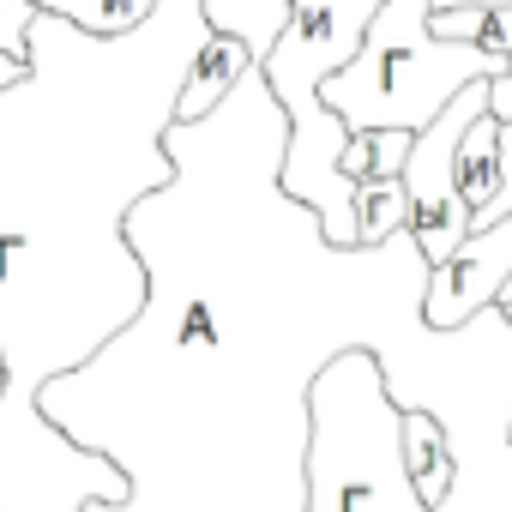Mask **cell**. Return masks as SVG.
<instances>
[{
  "mask_svg": "<svg viewBox=\"0 0 512 512\" xmlns=\"http://www.w3.org/2000/svg\"><path fill=\"white\" fill-rule=\"evenodd\" d=\"M380 7L386 0H290L284 31L260 55V73L290 121L278 187H284V199H296L320 217V235L338 253H356V181L338 169L350 127L320 103V85L362 49Z\"/></svg>",
  "mask_w": 512,
  "mask_h": 512,
  "instance_id": "1",
  "label": "cell"
},
{
  "mask_svg": "<svg viewBox=\"0 0 512 512\" xmlns=\"http://www.w3.org/2000/svg\"><path fill=\"white\" fill-rule=\"evenodd\" d=\"M302 488L308 512H434L410 482L404 398L380 350L344 344L308 380Z\"/></svg>",
  "mask_w": 512,
  "mask_h": 512,
  "instance_id": "2",
  "label": "cell"
},
{
  "mask_svg": "<svg viewBox=\"0 0 512 512\" xmlns=\"http://www.w3.org/2000/svg\"><path fill=\"white\" fill-rule=\"evenodd\" d=\"M434 0H386L374 13L362 49L326 73L320 103L344 121V127H404L422 133L464 85L506 73L500 55L476 49V43H446L428 31Z\"/></svg>",
  "mask_w": 512,
  "mask_h": 512,
  "instance_id": "3",
  "label": "cell"
},
{
  "mask_svg": "<svg viewBox=\"0 0 512 512\" xmlns=\"http://www.w3.org/2000/svg\"><path fill=\"white\" fill-rule=\"evenodd\" d=\"M488 109V79L464 85L410 145V163H404V193H410V253L422 266H440L446 253L470 235V211L458 199V139L464 127Z\"/></svg>",
  "mask_w": 512,
  "mask_h": 512,
  "instance_id": "4",
  "label": "cell"
},
{
  "mask_svg": "<svg viewBox=\"0 0 512 512\" xmlns=\"http://www.w3.org/2000/svg\"><path fill=\"white\" fill-rule=\"evenodd\" d=\"M512 278V211L488 229H470L440 266L422 278V320L434 332H464L476 314H494Z\"/></svg>",
  "mask_w": 512,
  "mask_h": 512,
  "instance_id": "5",
  "label": "cell"
},
{
  "mask_svg": "<svg viewBox=\"0 0 512 512\" xmlns=\"http://www.w3.org/2000/svg\"><path fill=\"white\" fill-rule=\"evenodd\" d=\"M260 61L241 37H229V31H205L199 43H193V55H187V73H181V85H175V109H169V121L175 127H193V121H205L217 103H229L235 97V85H241V73Z\"/></svg>",
  "mask_w": 512,
  "mask_h": 512,
  "instance_id": "6",
  "label": "cell"
},
{
  "mask_svg": "<svg viewBox=\"0 0 512 512\" xmlns=\"http://www.w3.org/2000/svg\"><path fill=\"white\" fill-rule=\"evenodd\" d=\"M404 464H410L416 494L440 512L452 500V488H458V452L446 440V422L428 404H404Z\"/></svg>",
  "mask_w": 512,
  "mask_h": 512,
  "instance_id": "7",
  "label": "cell"
},
{
  "mask_svg": "<svg viewBox=\"0 0 512 512\" xmlns=\"http://www.w3.org/2000/svg\"><path fill=\"white\" fill-rule=\"evenodd\" d=\"M494 193H500V121L482 109V115L464 127V139H458V199H464V211H470V229L488 223Z\"/></svg>",
  "mask_w": 512,
  "mask_h": 512,
  "instance_id": "8",
  "label": "cell"
},
{
  "mask_svg": "<svg viewBox=\"0 0 512 512\" xmlns=\"http://www.w3.org/2000/svg\"><path fill=\"white\" fill-rule=\"evenodd\" d=\"M404 229H410V193H404V175L356 181V253L392 247Z\"/></svg>",
  "mask_w": 512,
  "mask_h": 512,
  "instance_id": "9",
  "label": "cell"
},
{
  "mask_svg": "<svg viewBox=\"0 0 512 512\" xmlns=\"http://www.w3.org/2000/svg\"><path fill=\"white\" fill-rule=\"evenodd\" d=\"M43 13L67 19L73 31H85L97 43H115V37H133L139 25H151L157 0H43Z\"/></svg>",
  "mask_w": 512,
  "mask_h": 512,
  "instance_id": "10",
  "label": "cell"
},
{
  "mask_svg": "<svg viewBox=\"0 0 512 512\" xmlns=\"http://www.w3.org/2000/svg\"><path fill=\"white\" fill-rule=\"evenodd\" d=\"M410 145H416V133H404V127H350L338 169L350 181H386V175H404Z\"/></svg>",
  "mask_w": 512,
  "mask_h": 512,
  "instance_id": "11",
  "label": "cell"
},
{
  "mask_svg": "<svg viewBox=\"0 0 512 512\" xmlns=\"http://www.w3.org/2000/svg\"><path fill=\"white\" fill-rule=\"evenodd\" d=\"M428 31L446 43H476L512 67V7H440L428 13Z\"/></svg>",
  "mask_w": 512,
  "mask_h": 512,
  "instance_id": "12",
  "label": "cell"
},
{
  "mask_svg": "<svg viewBox=\"0 0 512 512\" xmlns=\"http://www.w3.org/2000/svg\"><path fill=\"white\" fill-rule=\"evenodd\" d=\"M43 13V0H0V55L31 61V25Z\"/></svg>",
  "mask_w": 512,
  "mask_h": 512,
  "instance_id": "13",
  "label": "cell"
},
{
  "mask_svg": "<svg viewBox=\"0 0 512 512\" xmlns=\"http://www.w3.org/2000/svg\"><path fill=\"white\" fill-rule=\"evenodd\" d=\"M512 211V127H500V193H494V205H488V223H500ZM482 223V229H488Z\"/></svg>",
  "mask_w": 512,
  "mask_h": 512,
  "instance_id": "14",
  "label": "cell"
},
{
  "mask_svg": "<svg viewBox=\"0 0 512 512\" xmlns=\"http://www.w3.org/2000/svg\"><path fill=\"white\" fill-rule=\"evenodd\" d=\"M488 115H494L500 127H512V67L488 79Z\"/></svg>",
  "mask_w": 512,
  "mask_h": 512,
  "instance_id": "15",
  "label": "cell"
},
{
  "mask_svg": "<svg viewBox=\"0 0 512 512\" xmlns=\"http://www.w3.org/2000/svg\"><path fill=\"white\" fill-rule=\"evenodd\" d=\"M440 7H512V0H434V13Z\"/></svg>",
  "mask_w": 512,
  "mask_h": 512,
  "instance_id": "16",
  "label": "cell"
},
{
  "mask_svg": "<svg viewBox=\"0 0 512 512\" xmlns=\"http://www.w3.org/2000/svg\"><path fill=\"white\" fill-rule=\"evenodd\" d=\"M13 392V362H7V344H0V398Z\"/></svg>",
  "mask_w": 512,
  "mask_h": 512,
  "instance_id": "17",
  "label": "cell"
},
{
  "mask_svg": "<svg viewBox=\"0 0 512 512\" xmlns=\"http://www.w3.org/2000/svg\"><path fill=\"white\" fill-rule=\"evenodd\" d=\"M494 314H500V320L512 326V278H506V290H500V302H494Z\"/></svg>",
  "mask_w": 512,
  "mask_h": 512,
  "instance_id": "18",
  "label": "cell"
},
{
  "mask_svg": "<svg viewBox=\"0 0 512 512\" xmlns=\"http://www.w3.org/2000/svg\"><path fill=\"white\" fill-rule=\"evenodd\" d=\"M506 446H512V410H506Z\"/></svg>",
  "mask_w": 512,
  "mask_h": 512,
  "instance_id": "19",
  "label": "cell"
}]
</instances>
